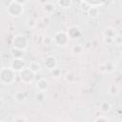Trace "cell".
<instances>
[{
  "label": "cell",
  "mask_w": 122,
  "mask_h": 122,
  "mask_svg": "<svg viewBox=\"0 0 122 122\" xmlns=\"http://www.w3.org/2000/svg\"><path fill=\"white\" fill-rule=\"evenodd\" d=\"M56 6H58L60 9H63V10H67V9H70L71 6L72 5V2L71 0H61V1H56L55 2Z\"/></svg>",
  "instance_id": "obj_15"
},
{
  "label": "cell",
  "mask_w": 122,
  "mask_h": 122,
  "mask_svg": "<svg viewBox=\"0 0 122 122\" xmlns=\"http://www.w3.org/2000/svg\"><path fill=\"white\" fill-rule=\"evenodd\" d=\"M18 76L24 84H32L35 80V73L31 71L28 67L18 73Z\"/></svg>",
  "instance_id": "obj_5"
},
{
  "label": "cell",
  "mask_w": 122,
  "mask_h": 122,
  "mask_svg": "<svg viewBox=\"0 0 122 122\" xmlns=\"http://www.w3.org/2000/svg\"><path fill=\"white\" fill-rule=\"evenodd\" d=\"M74 79H75V76H74V74H73L72 72H68V73H66V75H65V80H66L67 82L71 83V82L74 81Z\"/></svg>",
  "instance_id": "obj_27"
},
{
  "label": "cell",
  "mask_w": 122,
  "mask_h": 122,
  "mask_svg": "<svg viewBox=\"0 0 122 122\" xmlns=\"http://www.w3.org/2000/svg\"><path fill=\"white\" fill-rule=\"evenodd\" d=\"M120 57H121V58H122V50H121V51H120Z\"/></svg>",
  "instance_id": "obj_35"
},
{
  "label": "cell",
  "mask_w": 122,
  "mask_h": 122,
  "mask_svg": "<svg viewBox=\"0 0 122 122\" xmlns=\"http://www.w3.org/2000/svg\"><path fill=\"white\" fill-rule=\"evenodd\" d=\"M35 86H36V89H37L39 92H46L48 91V89H49V82H48V80H47L46 78H40V79L36 82Z\"/></svg>",
  "instance_id": "obj_11"
},
{
  "label": "cell",
  "mask_w": 122,
  "mask_h": 122,
  "mask_svg": "<svg viewBox=\"0 0 122 122\" xmlns=\"http://www.w3.org/2000/svg\"><path fill=\"white\" fill-rule=\"evenodd\" d=\"M103 41H104V43H105L107 46H111V45H113V39H112V38L104 37V38H103Z\"/></svg>",
  "instance_id": "obj_32"
},
{
  "label": "cell",
  "mask_w": 122,
  "mask_h": 122,
  "mask_svg": "<svg viewBox=\"0 0 122 122\" xmlns=\"http://www.w3.org/2000/svg\"><path fill=\"white\" fill-rule=\"evenodd\" d=\"M15 72L19 73L21 72L23 70H25L27 68V62L24 58L22 59H12L10 62V66Z\"/></svg>",
  "instance_id": "obj_7"
},
{
  "label": "cell",
  "mask_w": 122,
  "mask_h": 122,
  "mask_svg": "<svg viewBox=\"0 0 122 122\" xmlns=\"http://www.w3.org/2000/svg\"><path fill=\"white\" fill-rule=\"evenodd\" d=\"M43 66L48 70V71H53L54 69L57 68L58 66V61H57V58L54 56V55H51V54H49L47 55L44 60H43Z\"/></svg>",
  "instance_id": "obj_6"
},
{
  "label": "cell",
  "mask_w": 122,
  "mask_h": 122,
  "mask_svg": "<svg viewBox=\"0 0 122 122\" xmlns=\"http://www.w3.org/2000/svg\"><path fill=\"white\" fill-rule=\"evenodd\" d=\"M91 5L89 3V1H80L79 2V9L83 11V12H88V10H90Z\"/></svg>",
  "instance_id": "obj_23"
},
{
  "label": "cell",
  "mask_w": 122,
  "mask_h": 122,
  "mask_svg": "<svg viewBox=\"0 0 122 122\" xmlns=\"http://www.w3.org/2000/svg\"><path fill=\"white\" fill-rule=\"evenodd\" d=\"M10 54H11V56H12V59H22V58L25 56V51L11 48V50H10Z\"/></svg>",
  "instance_id": "obj_14"
},
{
  "label": "cell",
  "mask_w": 122,
  "mask_h": 122,
  "mask_svg": "<svg viewBox=\"0 0 122 122\" xmlns=\"http://www.w3.org/2000/svg\"><path fill=\"white\" fill-rule=\"evenodd\" d=\"M0 101H1L0 107H1V109H2V108H4V98H3V97H1V98H0Z\"/></svg>",
  "instance_id": "obj_34"
},
{
  "label": "cell",
  "mask_w": 122,
  "mask_h": 122,
  "mask_svg": "<svg viewBox=\"0 0 122 122\" xmlns=\"http://www.w3.org/2000/svg\"><path fill=\"white\" fill-rule=\"evenodd\" d=\"M83 51H84V47L81 45H74L71 48V52L74 55H80L83 52Z\"/></svg>",
  "instance_id": "obj_24"
},
{
  "label": "cell",
  "mask_w": 122,
  "mask_h": 122,
  "mask_svg": "<svg viewBox=\"0 0 122 122\" xmlns=\"http://www.w3.org/2000/svg\"><path fill=\"white\" fill-rule=\"evenodd\" d=\"M104 65L106 67V71H107V73H112L114 71H115V65L112 61L111 60H108L106 62H104Z\"/></svg>",
  "instance_id": "obj_18"
},
{
  "label": "cell",
  "mask_w": 122,
  "mask_h": 122,
  "mask_svg": "<svg viewBox=\"0 0 122 122\" xmlns=\"http://www.w3.org/2000/svg\"><path fill=\"white\" fill-rule=\"evenodd\" d=\"M41 21H42V23L44 24V25H49L50 24V22H51V19H50V16H48V15H45L42 19H41Z\"/></svg>",
  "instance_id": "obj_33"
},
{
  "label": "cell",
  "mask_w": 122,
  "mask_h": 122,
  "mask_svg": "<svg viewBox=\"0 0 122 122\" xmlns=\"http://www.w3.org/2000/svg\"><path fill=\"white\" fill-rule=\"evenodd\" d=\"M41 9L42 10L44 11V13L48 16L53 14L56 10V4L53 3V2H51V1H46V2H43L42 5H41Z\"/></svg>",
  "instance_id": "obj_9"
},
{
  "label": "cell",
  "mask_w": 122,
  "mask_h": 122,
  "mask_svg": "<svg viewBox=\"0 0 122 122\" xmlns=\"http://www.w3.org/2000/svg\"><path fill=\"white\" fill-rule=\"evenodd\" d=\"M119 92H120V88H119V86L117 84L112 83V84L109 85V87H108V92H109V94H111L112 96H115V95H117L119 93Z\"/></svg>",
  "instance_id": "obj_13"
},
{
  "label": "cell",
  "mask_w": 122,
  "mask_h": 122,
  "mask_svg": "<svg viewBox=\"0 0 122 122\" xmlns=\"http://www.w3.org/2000/svg\"><path fill=\"white\" fill-rule=\"evenodd\" d=\"M67 33L70 39H77L82 35V30L78 25H71L67 28Z\"/></svg>",
  "instance_id": "obj_8"
},
{
  "label": "cell",
  "mask_w": 122,
  "mask_h": 122,
  "mask_svg": "<svg viewBox=\"0 0 122 122\" xmlns=\"http://www.w3.org/2000/svg\"><path fill=\"white\" fill-rule=\"evenodd\" d=\"M28 68H29V69H30L31 71H33V72L36 74L37 72H39V71H41V69H42V66H41V64H40L38 61L34 60V61H31V62H30V64H29Z\"/></svg>",
  "instance_id": "obj_12"
},
{
  "label": "cell",
  "mask_w": 122,
  "mask_h": 122,
  "mask_svg": "<svg viewBox=\"0 0 122 122\" xmlns=\"http://www.w3.org/2000/svg\"><path fill=\"white\" fill-rule=\"evenodd\" d=\"M94 122H110V120H109L108 117H106L104 115H99L95 118Z\"/></svg>",
  "instance_id": "obj_30"
},
{
  "label": "cell",
  "mask_w": 122,
  "mask_h": 122,
  "mask_svg": "<svg viewBox=\"0 0 122 122\" xmlns=\"http://www.w3.org/2000/svg\"><path fill=\"white\" fill-rule=\"evenodd\" d=\"M87 14H88V16L91 17V18H96V17H98V15H99V10H98V8H95V7H92V6H91V8H90V10H88Z\"/></svg>",
  "instance_id": "obj_19"
},
{
  "label": "cell",
  "mask_w": 122,
  "mask_h": 122,
  "mask_svg": "<svg viewBox=\"0 0 122 122\" xmlns=\"http://www.w3.org/2000/svg\"><path fill=\"white\" fill-rule=\"evenodd\" d=\"M53 38V44L56 45L57 47H66L70 43V37L67 33L66 30H59L54 33L52 36Z\"/></svg>",
  "instance_id": "obj_4"
},
{
  "label": "cell",
  "mask_w": 122,
  "mask_h": 122,
  "mask_svg": "<svg viewBox=\"0 0 122 122\" xmlns=\"http://www.w3.org/2000/svg\"><path fill=\"white\" fill-rule=\"evenodd\" d=\"M26 98H27V93L25 92H17L14 94V99L18 104L23 103L26 100Z\"/></svg>",
  "instance_id": "obj_16"
},
{
  "label": "cell",
  "mask_w": 122,
  "mask_h": 122,
  "mask_svg": "<svg viewBox=\"0 0 122 122\" xmlns=\"http://www.w3.org/2000/svg\"><path fill=\"white\" fill-rule=\"evenodd\" d=\"M26 4H27V1H20V0L10 1L6 8V12L10 17H14V18L19 17L24 13Z\"/></svg>",
  "instance_id": "obj_1"
},
{
  "label": "cell",
  "mask_w": 122,
  "mask_h": 122,
  "mask_svg": "<svg viewBox=\"0 0 122 122\" xmlns=\"http://www.w3.org/2000/svg\"><path fill=\"white\" fill-rule=\"evenodd\" d=\"M25 25L27 28L29 29H34L36 26H37V19L34 18V17H29L26 22H25Z\"/></svg>",
  "instance_id": "obj_17"
},
{
  "label": "cell",
  "mask_w": 122,
  "mask_h": 122,
  "mask_svg": "<svg viewBox=\"0 0 122 122\" xmlns=\"http://www.w3.org/2000/svg\"><path fill=\"white\" fill-rule=\"evenodd\" d=\"M12 122H28V119L25 115H17L13 118Z\"/></svg>",
  "instance_id": "obj_28"
},
{
  "label": "cell",
  "mask_w": 122,
  "mask_h": 122,
  "mask_svg": "<svg viewBox=\"0 0 122 122\" xmlns=\"http://www.w3.org/2000/svg\"><path fill=\"white\" fill-rule=\"evenodd\" d=\"M50 73H51V75L52 77H54V78H59V77L61 76V70L58 69V68H56V69H54L53 71H51Z\"/></svg>",
  "instance_id": "obj_26"
},
{
  "label": "cell",
  "mask_w": 122,
  "mask_h": 122,
  "mask_svg": "<svg viewBox=\"0 0 122 122\" xmlns=\"http://www.w3.org/2000/svg\"><path fill=\"white\" fill-rule=\"evenodd\" d=\"M35 99L39 104H43L46 101V92H37L35 94Z\"/></svg>",
  "instance_id": "obj_21"
},
{
  "label": "cell",
  "mask_w": 122,
  "mask_h": 122,
  "mask_svg": "<svg viewBox=\"0 0 122 122\" xmlns=\"http://www.w3.org/2000/svg\"><path fill=\"white\" fill-rule=\"evenodd\" d=\"M12 48L16 50H20L23 51H26L29 46V39L26 35L23 34H17L13 37L12 42H11Z\"/></svg>",
  "instance_id": "obj_3"
},
{
  "label": "cell",
  "mask_w": 122,
  "mask_h": 122,
  "mask_svg": "<svg viewBox=\"0 0 122 122\" xmlns=\"http://www.w3.org/2000/svg\"><path fill=\"white\" fill-rule=\"evenodd\" d=\"M0 122H7V121H5V120H1Z\"/></svg>",
  "instance_id": "obj_36"
},
{
  "label": "cell",
  "mask_w": 122,
  "mask_h": 122,
  "mask_svg": "<svg viewBox=\"0 0 122 122\" xmlns=\"http://www.w3.org/2000/svg\"><path fill=\"white\" fill-rule=\"evenodd\" d=\"M113 45H115V46H122V34H120V33H118L115 37H114V39H113Z\"/></svg>",
  "instance_id": "obj_25"
},
{
  "label": "cell",
  "mask_w": 122,
  "mask_h": 122,
  "mask_svg": "<svg viewBox=\"0 0 122 122\" xmlns=\"http://www.w3.org/2000/svg\"><path fill=\"white\" fill-rule=\"evenodd\" d=\"M98 71H99L100 73H107V71H106V67H105L104 63H101V64H99V66H98Z\"/></svg>",
  "instance_id": "obj_31"
},
{
  "label": "cell",
  "mask_w": 122,
  "mask_h": 122,
  "mask_svg": "<svg viewBox=\"0 0 122 122\" xmlns=\"http://www.w3.org/2000/svg\"><path fill=\"white\" fill-rule=\"evenodd\" d=\"M89 3H90V5L92 7H95V8H99V7H101V6L106 4L105 2H101V1H92V2L89 1Z\"/></svg>",
  "instance_id": "obj_29"
},
{
  "label": "cell",
  "mask_w": 122,
  "mask_h": 122,
  "mask_svg": "<svg viewBox=\"0 0 122 122\" xmlns=\"http://www.w3.org/2000/svg\"><path fill=\"white\" fill-rule=\"evenodd\" d=\"M118 34L117 30L115 28L112 27V26H109V27H106L103 30V36L104 37H108V38H112V39H114V37Z\"/></svg>",
  "instance_id": "obj_10"
},
{
  "label": "cell",
  "mask_w": 122,
  "mask_h": 122,
  "mask_svg": "<svg viewBox=\"0 0 122 122\" xmlns=\"http://www.w3.org/2000/svg\"><path fill=\"white\" fill-rule=\"evenodd\" d=\"M42 44L46 47H50L53 44V38L51 36H50L49 34H45L42 38Z\"/></svg>",
  "instance_id": "obj_20"
},
{
  "label": "cell",
  "mask_w": 122,
  "mask_h": 122,
  "mask_svg": "<svg viewBox=\"0 0 122 122\" xmlns=\"http://www.w3.org/2000/svg\"><path fill=\"white\" fill-rule=\"evenodd\" d=\"M17 72H15L10 67H2L0 70V82L3 85L9 86L15 82Z\"/></svg>",
  "instance_id": "obj_2"
},
{
  "label": "cell",
  "mask_w": 122,
  "mask_h": 122,
  "mask_svg": "<svg viewBox=\"0 0 122 122\" xmlns=\"http://www.w3.org/2000/svg\"><path fill=\"white\" fill-rule=\"evenodd\" d=\"M100 111L102 112H109L111 110H112V105L107 102V101H103L101 104H100V107H99Z\"/></svg>",
  "instance_id": "obj_22"
}]
</instances>
